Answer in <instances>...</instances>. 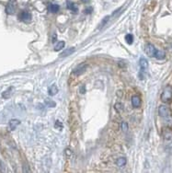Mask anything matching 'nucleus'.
<instances>
[{
  "label": "nucleus",
  "instance_id": "25",
  "mask_svg": "<svg viewBox=\"0 0 172 173\" xmlns=\"http://www.w3.org/2000/svg\"><path fill=\"white\" fill-rule=\"evenodd\" d=\"M0 172H6V165L2 160H0Z\"/></svg>",
  "mask_w": 172,
  "mask_h": 173
},
{
  "label": "nucleus",
  "instance_id": "1",
  "mask_svg": "<svg viewBox=\"0 0 172 173\" xmlns=\"http://www.w3.org/2000/svg\"><path fill=\"white\" fill-rule=\"evenodd\" d=\"M160 100L164 103H170L172 101V87L167 86L161 93Z\"/></svg>",
  "mask_w": 172,
  "mask_h": 173
},
{
  "label": "nucleus",
  "instance_id": "10",
  "mask_svg": "<svg viewBox=\"0 0 172 173\" xmlns=\"http://www.w3.org/2000/svg\"><path fill=\"white\" fill-rule=\"evenodd\" d=\"M20 121L18 119H12L9 121V123H8V128H9L10 131H14L17 127L20 125Z\"/></svg>",
  "mask_w": 172,
  "mask_h": 173
},
{
  "label": "nucleus",
  "instance_id": "27",
  "mask_svg": "<svg viewBox=\"0 0 172 173\" xmlns=\"http://www.w3.org/2000/svg\"><path fill=\"white\" fill-rule=\"evenodd\" d=\"M92 11H93L92 7H88V9H86L84 10V13H85V14H90Z\"/></svg>",
  "mask_w": 172,
  "mask_h": 173
},
{
  "label": "nucleus",
  "instance_id": "16",
  "mask_svg": "<svg viewBox=\"0 0 172 173\" xmlns=\"http://www.w3.org/2000/svg\"><path fill=\"white\" fill-rule=\"evenodd\" d=\"M126 163H127V160H126L125 158H119V159L116 160V164H117V166H118L119 168H123V167H124L125 165H126Z\"/></svg>",
  "mask_w": 172,
  "mask_h": 173
},
{
  "label": "nucleus",
  "instance_id": "5",
  "mask_svg": "<svg viewBox=\"0 0 172 173\" xmlns=\"http://www.w3.org/2000/svg\"><path fill=\"white\" fill-rule=\"evenodd\" d=\"M144 52L149 57H155V54H156V52H157V49L153 44L147 43V44H145Z\"/></svg>",
  "mask_w": 172,
  "mask_h": 173
},
{
  "label": "nucleus",
  "instance_id": "8",
  "mask_svg": "<svg viewBox=\"0 0 172 173\" xmlns=\"http://www.w3.org/2000/svg\"><path fill=\"white\" fill-rule=\"evenodd\" d=\"M142 104V101H141V98L137 95H134L132 97V105L134 108H139Z\"/></svg>",
  "mask_w": 172,
  "mask_h": 173
},
{
  "label": "nucleus",
  "instance_id": "24",
  "mask_svg": "<svg viewBox=\"0 0 172 173\" xmlns=\"http://www.w3.org/2000/svg\"><path fill=\"white\" fill-rule=\"evenodd\" d=\"M54 127L59 129V130H62L63 129V123L60 122V121H56L55 122V125H54Z\"/></svg>",
  "mask_w": 172,
  "mask_h": 173
},
{
  "label": "nucleus",
  "instance_id": "6",
  "mask_svg": "<svg viewBox=\"0 0 172 173\" xmlns=\"http://www.w3.org/2000/svg\"><path fill=\"white\" fill-rule=\"evenodd\" d=\"M16 11V0H10L6 7V12L8 15H12Z\"/></svg>",
  "mask_w": 172,
  "mask_h": 173
},
{
  "label": "nucleus",
  "instance_id": "11",
  "mask_svg": "<svg viewBox=\"0 0 172 173\" xmlns=\"http://www.w3.org/2000/svg\"><path fill=\"white\" fill-rule=\"evenodd\" d=\"M66 7H67L68 9L73 11L74 13H76L77 11H78V7H77V6L74 2L69 1V0H67V1H66Z\"/></svg>",
  "mask_w": 172,
  "mask_h": 173
},
{
  "label": "nucleus",
  "instance_id": "28",
  "mask_svg": "<svg viewBox=\"0 0 172 173\" xmlns=\"http://www.w3.org/2000/svg\"><path fill=\"white\" fill-rule=\"evenodd\" d=\"M56 39H57V36L54 34V37H53V43H54V42H55V40H56Z\"/></svg>",
  "mask_w": 172,
  "mask_h": 173
},
{
  "label": "nucleus",
  "instance_id": "26",
  "mask_svg": "<svg viewBox=\"0 0 172 173\" xmlns=\"http://www.w3.org/2000/svg\"><path fill=\"white\" fill-rule=\"evenodd\" d=\"M86 91H87V89H86V86L81 85V86L79 87V92H80L81 94H85Z\"/></svg>",
  "mask_w": 172,
  "mask_h": 173
},
{
  "label": "nucleus",
  "instance_id": "20",
  "mask_svg": "<svg viewBox=\"0 0 172 173\" xmlns=\"http://www.w3.org/2000/svg\"><path fill=\"white\" fill-rule=\"evenodd\" d=\"M114 108H115V110H116L117 112L121 113V112L123 111V105L121 104V103H116V104L114 105Z\"/></svg>",
  "mask_w": 172,
  "mask_h": 173
},
{
  "label": "nucleus",
  "instance_id": "13",
  "mask_svg": "<svg viewBox=\"0 0 172 173\" xmlns=\"http://www.w3.org/2000/svg\"><path fill=\"white\" fill-rule=\"evenodd\" d=\"M59 9H60V7L57 4H50L48 7V10L51 13H56L59 11Z\"/></svg>",
  "mask_w": 172,
  "mask_h": 173
},
{
  "label": "nucleus",
  "instance_id": "29",
  "mask_svg": "<svg viewBox=\"0 0 172 173\" xmlns=\"http://www.w3.org/2000/svg\"><path fill=\"white\" fill-rule=\"evenodd\" d=\"M66 154H67V155H70V154H71V153H70V150H69V149H66Z\"/></svg>",
  "mask_w": 172,
  "mask_h": 173
},
{
  "label": "nucleus",
  "instance_id": "2",
  "mask_svg": "<svg viewBox=\"0 0 172 173\" xmlns=\"http://www.w3.org/2000/svg\"><path fill=\"white\" fill-rule=\"evenodd\" d=\"M158 114H159V116L163 118L169 117L171 115V110L166 105H161L158 108Z\"/></svg>",
  "mask_w": 172,
  "mask_h": 173
},
{
  "label": "nucleus",
  "instance_id": "9",
  "mask_svg": "<svg viewBox=\"0 0 172 173\" xmlns=\"http://www.w3.org/2000/svg\"><path fill=\"white\" fill-rule=\"evenodd\" d=\"M139 65H140V71L145 72L148 68V61L144 57H142L139 61Z\"/></svg>",
  "mask_w": 172,
  "mask_h": 173
},
{
  "label": "nucleus",
  "instance_id": "7",
  "mask_svg": "<svg viewBox=\"0 0 172 173\" xmlns=\"http://www.w3.org/2000/svg\"><path fill=\"white\" fill-rule=\"evenodd\" d=\"M162 136L165 140H171L172 139V129L169 127H164L162 129Z\"/></svg>",
  "mask_w": 172,
  "mask_h": 173
},
{
  "label": "nucleus",
  "instance_id": "21",
  "mask_svg": "<svg viewBox=\"0 0 172 173\" xmlns=\"http://www.w3.org/2000/svg\"><path fill=\"white\" fill-rule=\"evenodd\" d=\"M120 127H121V130L123 131L124 133L125 132L128 131V123L126 122H121V125H120Z\"/></svg>",
  "mask_w": 172,
  "mask_h": 173
},
{
  "label": "nucleus",
  "instance_id": "22",
  "mask_svg": "<svg viewBox=\"0 0 172 173\" xmlns=\"http://www.w3.org/2000/svg\"><path fill=\"white\" fill-rule=\"evenodd\" d=\"M45 104L49 107V108H53V107H54L56 104H55V102L54 101H53L52 100H45Z\"/></svg>",
  "mask_w": 172,
  "mask_h": 173
},
{
  "label": "nucleus",
  "instance_id": "19",
  "mask_svg": "<svg viewBox=\"0 0 172 173\" xmlns=\"http://www.w3.org/2000/svg\"><path fill=\"white\" fill-rule=\"evenodd\" d=\"M125 42L128 44H132L134 42V36L132 34H126L125 35Z\"/></svg>",
  "mask_w": 172,
  "mask_h": 173
},
{
  "label": "nucleus",
  "instance_id": "17",
  "mask_svg": "<svg viewBox=\"0 0 172 173\" xmlns=\"http://www.w3.org/2000/svg\"><path fill=\"white\" fill-rule=\"evenodd\" d=\"M75 52V48H68V49H65V50L60 54L61 57H66V56H69L71 54H73Z\"/></svg>",
  "mask_w": 172,
  "mask_h": 173
},
{
  "label": "nucleus",
  "instance_id": "14",
  "mask_svg": "<svg viewBox=\"0 0 172 173\" xmlns=\"http://www.w3.org/2000/svg\"><path fill=\"white\" fill-rule=\"evenodd\" d=\"M155 57L158 60H163V59H165V57H166V53L161 50H157L156 54H155Z\"/></svg>",
  "mask_w": 172,
  "mask_h": 173
},
{
  "label": "nucleus",
  "instance_id": "18",
  "mask_svg": "<svg viewBox=\"0 0 172 173\" xmlns=\"http://www.w3.org/2000/svg\"><path fill=\"white\" fill-rule=\"evenodd\" d=\"M65 45V42H63V41H61V42L57 43L56 45H55V47H54V51L56 52V51L62 50V49H64Z\"/></svg>",
  "mask_w": 172,
  "mask_h": 173
},
{
  "label": "nucleus",
  "instance_id": "3",
  "mask_svg": "<svg viewBox=\"0 0 172 173\" xmlns=\"http://www.w3.org/2000/svg\"><path fill=\"white\" fill-rule=\"evenodd\" d=\"M31 14L29 12V11H26V10H23L21 11L20 14H19V20L22 22H25V23H29L31 21Z\"/></svg>",
  "mask_w": 172,
  "mask_h": 173
},
{
  "label": "nucleus",
  "instance_id": "4",
  "mask_svg": "<svg viewBox=\"0 0 172 173\" xmlns=\"http://www.w3.org/2000/svg\"><path fill=\"white\" fill-rule=\"evenodd\" d=\"M87 67H88V64H80L79 65H77V67L73 70V74L75 76H80L82 74L85 73V71L87 70Z\"/></svg>",
  "mask_w": 172,
  "mask_h": 173
},
{
  "label": "nucleus",
  "instance_id": "15",
  "mask_svg": "<svg viewBox=\"0 0 172 173\" xmlns=\"http://www.w3.org/2000/svg\"><path fill=\"white\" fill-rule=\"evenodd\" d=\"M48 93L50 96H54L58 93V88L56 85H52L49 89H48Z\"/></svg>",
  "mask_w": 172,
  "mask_h": 173
},
{
  "label": "nucleus",
  "instance_id": "12",
  "mask_svg": "<svg viewBox=\"0 0 172 173\" xmlns=\"http://www.w3.org/2000/svg\"><path fill=\"white\" fill-rule=\"evenodd\" d=\"M13 91H14V88L13 87L8 88L7 90H5V91L2 93V97L4 98H9L13 95Z\"/></svg>",
  "mask_w": 172,
  "mask_h": 173
},
{
  "label": "nucleus",
  "instance_id": "23",
  "mask_svg": "<svg viewBox=\"0 0 172 173\" xmlns=\"http://www.w3.org/2000/svg\"><path fill=\"white\" fill-rule=\"evenodd\" d=\"M109 20H110V17L109 16H107V17H105L104 19L102 20V21H101V23L99 24V29H101V28H103L105 25H106V23L109 21Z\"/></svg>",
  "mask_w": 172,
  "mask_h": 173
}]
</instances>
